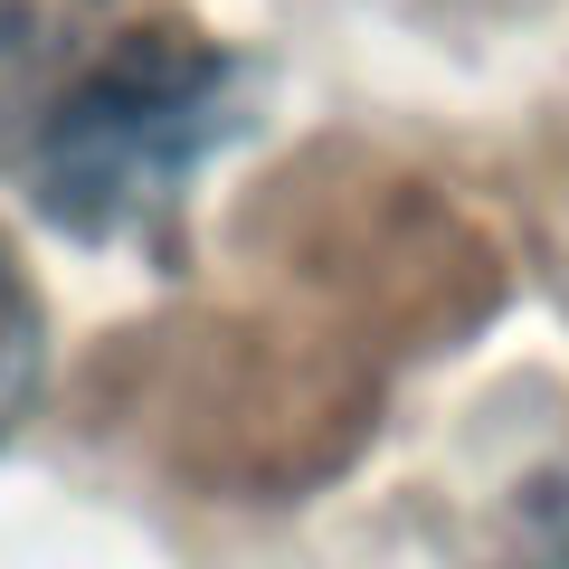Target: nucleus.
<instances>
[{"mask_svg": "<svg viewBox=\"0 0 569 569\" xmlns=\"http://www.w3.org/2000/svg\"><path fill=\"white\" fill-rule=\"evenodd\" d=\"M257 67L190 29H133L86 67L67 96H48L29 133V200L77 238H123L162 219L190 171L247 133Z\"/></svg>", "mask_w": 569, "mask_h": 569, "instance_id": "nucleus-1", "label": "nucleus"}, {"mask_svg": "<svg viewBox=\"0 0 569 569\" xmlns=\"http://www.w3.org/2000/svg\"><path fill=\"white\" fill-rule=\"evenodd\" d=\"M104 20H114V0H0V86L58 77Z\"/></svg>", "mask_w": 569, "mask_h": 569, "instance_id": "nucleus-2", "label": "nucleus"}, {"mask_svg": "<svg viewBox=\"0 0 569 569\" xmlns=\"http://www.w3.org/2000/svg\"><path fill=\"white\" fill-rule=\"evenodd\" d=\"M39 361H48V332H39V295H29L20 257L0 247V437L29 418L39 399Z\"/></svg>", "mask_w": 569, "mask_h": 569, "instance_id": "nucleus-3", "label": "nucleus"}, {"mask_svg": "<svg viewBox=\"0 0 569 569\" xmlns=\"http://www.w3.org/2000/svg\"><path fill=\"white\" fill-rule=\"evenodd\" d=\"M512 560L522 569H569V466H550L531 485L522 522H512Z\"/></svg>", "mask_w": 569, "mask_h": 569, "instance_id": "nucleus-4", "label": "nucleus"}]
</instances>
